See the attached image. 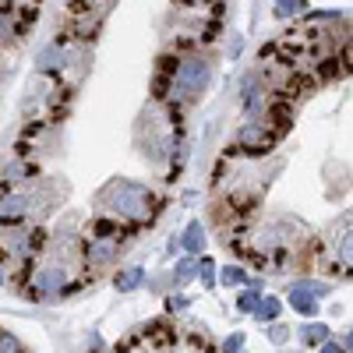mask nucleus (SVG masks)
Instances as JSON below:
<instances>
[{
  "instance_id": "nucleus-1",
  "label": "nucleus",
  "mask_w": 353,
  "mask_h": 353,
  "mask_svg": "<svg viewBox=\"0 0 353 353\" xmlns=\"http://www.w3.org/2000/svg\"><path fill=\"white\" fill-rule=\"evenodd\" d=\"M99 209L110 216V219H131V223H145V219H152V191L145 188V184H134V181H110L103 191H99Z\"/></svg>"
},
{
  "instance_id": "nucleus-2",
  "label": "nucleus",
  "mask_w": 353,
  "mask_h": 353,
  "mask_svg": "<svg viewBox=\"0 0 353 353\" xmlns=\"http://www.w3.org/2000/svg\"><path fill=\"white\" fill-rule=\"evenodd\" d=\"M212 81V64L205 57H184L170 74V96L176 103H194Z\"/></svg>"
},
{
  "instance_id": "nucleus-3",
  "label": "nucleus",
  "mask_w": 353,
  "mask_h": 353,
  "mask_svg": "<svg viewBox=\"0 0 353 353\" xmlns=\"http://www.w3.org/2000/svg\"><path fill=\"white\" fill-rule=\"evenodd\" d=\"M68 290V269L57 261H46L39 265V269L32 272V279H28V297L32 301H50L57 297V293Z\"/></svg>"
},
{
  "instance_id": "nucleus-4",
  "label": "nucleus",
  "mask_w": 353,
  "mask_h": 353,
  "mask_svg": "<svg viewBox=\"0 0 353 353\" xmlns=\"http://www.w3.org/2000/svg\"><path fill=\"white\" fill-rule=\"evenodd\" d=\"M276 138H279V131H276L269 121H248V124L237 131V149L258 156V152H269L272 145H276Z\"/></svg>"
},
{
  "instance_id": "nucleus-5",
  "label": "nucleus",
  "mask_w": 353,
  "mask_h": 353,
  "mask_svg": "<svg viewBox=\"0 0 353 353\" xmlns=\"http://www.w3.org/2000/svg\"><path fill=\"white\" fill-rule=\"evenodd\" d=\"M329 286L325 283H290L286 290V301L293 311H301V314H314L318 311V297H325Z\"/></svg>"
},
{
  "instance_id": "nucleus-6",
  "label": "nucleus",
  "mask_w": 353,
  "mask_h": 353,
  "mask_svg": "<svg viewBox=\"0 0 353 353\" xmlns=\"http://www.w3.org/2000/svg\"><path fill=\"white\" fill-rule=\"evenodd\" d=\"M28 212H32V198L25 191L0 194V226H18L21 219H28Z\"/></svg>"
},
{
  "instance_id": "nucleus-7",
  "label": "nucleus",
  "mask_w": 353,
  "mask_h": 353,
  "mask_svg": "<svg viewBox=\"0 0 353 353\" xmlns=\"http://www.w3.org/2000/svg\"><path fill=\"white\" fill-rule=\"evenodd\" d=\"M121 248H124L121 237H88V244H85V261L96 265V269H103V265H113V261H117Z\"/></svg>"
},
{
  "instance_id": "nucleus-8",
  "label": "nucleus",
  "mask_w": 353,
  "mask_h": 353,
  "mask_svg": "<svg viewBox=\"0 0 353 353\" xmlns=\"http://www.w3.org/2000/svg\"><path fill=\"white\" fill-rule=\"evenodd\" d=\"M64 61H68L64 43H50V46H43V50H39L36 68H39V71H57V68H64Z\"/></svg>"
},
{
  "instance_id": "nucleus-9",
  "label": "nucleus",
  "mask_w": 353,
  "mask_h": 353,
  "mask_svg": "<svg viewBox=\"0 0 353 353\" xmlns=\"http://www.w3.org/2000/svg\"><path fill=\"white\" fill-rule=\"evenodd\" d=\"M145 283V269H138V265H131V269H121L113 276V286L121 290V293H131V290H138Z\"/></svg>"
},
{
  "instance_id": "nucleus-10",
  "label": "nucleus",
  "mask_w": 353,
  "mask_h": 353,
  "mask_svg": "<svg viewBox=\"0 0 353 353\" xmlns=\"http://www.w3.org/2000/svg\"><path fill=\"white\" fill-rule=\"evenodd\" d=\"M181 248L194 258L201 248H205V226L201 223H188V230H184V237H181Z\"/></svg>"
},
{
  "instance_id": "nucleus-11",
  "label": "nucleus",
  "mask_w": 353,
  "mask_h": 353,
  "mask_svg": "<svg viewBox=\"0 0 353 353\" xmlns=\"http://www.w3.org/2000/svg\"><path fill=\"white\" fill-rule=\"evenodd\" d=\"M279 311H283V301L279 297H261L258 307H254V318L265 321V325H272V321L279 318Z\"/></svg>"
},
{
  "instance_id": "nucleus-12",
  "label": "nucleus",
  "mask_w": 353,
  "mask_h": 353,
  "mask_svg": "<svg viewBox=\"0 0 353 353\" xmlns=\"http://www.w3.org/2000/svg\"><path fill=\"white\" fill-rule=\"evenodd\" d=\"M350 258H353V251H350V223H346V230L336 233V261H339V269L350 272Z\"/></svg>"
},
{
  "instance_id": "nucleus-13",
  "label": "nucleus",
  "mask_w": 353,
  "mask_h": 353,
  "mask_svg": "<svg viewBox=\"0 0 353 353\" xmlns=\"http://www.w3.org/2000/svg\"><path fill=\"white\" fill-rule=\"evenodd\" d=\"M301 339H304V346H325L329 343V325H304L301 329Z\"/></svg>"
},
{
  "instance_id": "nucleus-14",
  "label": "nucleus",
  "mask_w": 353,
  "mask_h": 353,
  "mask_svg": "<svg viewBox=\"0 0 353 353\" xmlns=\"http://www.w3.org/2000/svg\"><path fill=\"white\" fill-rule=\"evenodd\" d=\"M304 11H307L304 0H279V4H272V14H276V18H297V14H304Z\"/></svg>"
},
{
  "instance_id": "nucleus-15",
  "label": "nucleus",
  "mask_w": 353,
  "mask_h": 353,
  "mask_svg": "<svg viewBox=\"0 0 353 353\" xmlns=\"http://www.w3.org/2000/svg\"><path fill=\"white\" fill-rule=\"evenodd\" d=\"M198 276V258H181L176 261V269H173V283H188V279H194Z\"/></svg>"
},
{
  "instance_id": "nucleus-16",
  "label": "nucleus",
  "mask_w": 353,
  "mask_h": 353,
  "mask_svg": "<svg viewBox=\"0 0 353 353\" xmlns=\"http://www.w3.org/2000/svg\"><path fill=\"white\" fill-rule=\"evenodd\" d=\"M244 286H248V290L241 293L237 307H241V311H254V307H258V301H261V283H251V279H248Z\"/></svg>"
},
{
  "instance_id": "nucleus-17",
  "label": "nucleus",
  "mask_w": 353,
  "mask_h": 353,
  "mask_svg": "<svg viewBox=\"0 0 353 353\" xmlns=\"http://www.w3.org/2000/svg\"><path fill=\"white\" fill-rule=\"evenodd\" d=\"M32 173H36V170L28 166V163H11V166L4 170V181H8V184H21V181H28Z\"/></svg>"
},
{
  "instance_id": "nucleus-18",
  "label": "nucleus",
  "mask_w": 353,
  "mask_h": 353,
  "mask_svg": "<svg viewBox=\"0 0 353 353\" xmlns=\"http://www.w3.org/2000/svg\"><path fill=\"white\" fill-rule=\"evenodd\" d=\"M219 279H223V286H244L248 283V272L241 269V265H226V269L219 272Z\"/></svg>"
},
{
  "instance_id": "nucleus-19",
  "label": "nucleus",
  "mask_w": 353,
  "mask_h": 353,
  "mask_svg": "<svg viewBox=\"0 0 353 353\" xmlns=\"http://www.w3.org/2000/svg\"><path fill=\"white\" fill-rule=\"evenodd\" d=\"M198 276H201V283H205V286H212V283H216V265H212V258L198 261Z\"/></svg>"
},
{
  "instance_id": "nucleus-20",
  "label": "nucleus",
  "mask_w": 353,
  "mask_h": 353,
  "mask_svg": "<svg viewBox=\"0 0 353 353\" xmlns=\"http://www.w3.org/2000/svg\"><path fill=\"white\" fill-rule=\"evenodd\" d=\"M223 353H244V332H233V336L223 343Z\"/></svg>"
},
{
  "instance_id": "nucleus-21",
  "label": "nucleus",
  "mask_w": 353,
  "mask_h": 353,
  "mask_svg": "<svg viewBox=\"0 0 353 353\" xmlns=\"http://www.w3.org/2000/svg\"><path fill=\"white\" fill-rule=\"evenodd\" d=\"M0 353H21V343L8 332H0Z\"/></svg>"
},
{
  "instance_id": "nucleus-22",
  "label": "nucleus",
  "mask_w": 353,
  "mask_h": 353,
  "mask_svg": "<svg viewBox=\"0 0 353 353\" xmlns=\"http://www.w3.org/2000/svg\"><path fill=\"white\" fill-rule=\"evenodd\" d=\"M318 353H350V350H343L339 343H325V346H318Z\"/></svg>"
},
{
  "instance_id": "nucleus-23",
  "label": "nucleus",
  "mask_w": 353,
  "mask_h": 353,
  "mask_svg": "<svg viewBox=\"0 0 353 353\" xmlns=\"http://www.w3.org/2000/svg\"><path fill=\"white\" fill-rule=\"evenodd\" d=\"M269 336H272V343H283V339H286L290 332H286L283 325H272V332H269Z\"/></svg>"
},
{
  "instance_id": "nucleus-24",
  "label": "nucleus",
  "mask_w": 353,
  "mask_h": 353,
  "mask_svg": "<svg viewBox=\"0 0 353 353\" xmlns=\"http://www.w3.org/2000/svg\"><path fill=\"white\" fill-rule=\"evenodd\" d=\"M0 283H4V276H0Z\"/></svg>"
}]
</instances>
